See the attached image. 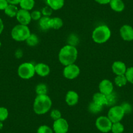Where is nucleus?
Segmentation results:
<instances>
[{
    "instance_id": "nucleus-1",
    "label": "nucleus",
    "mask_w": 133,
    "mask_h": 133,
    "mask_svg": "<svg viewBox=\"0 0 133 133\" xmlns=\"http://www.w3.org/2000/svg\"><path fill=\"white\" fill-rule=\"evenodd\" d=\"M59 61L64 66L75 63L78 58V50L76 46L66 44L61 48L58 55Z\"/></svg>"
},
{
    "instance_id": "nucleus-2",
    "label": "nucleus",
    "mask_w": 133,
    "mask_h": 133,
    "mask_svg": "<svg viewBox=\"0 0 133 133\" xmlns=\"http://www.w3.org/2000/svg\"><path fill=\"white\" fill-rule=\"evenodd\" d=\"M52 105V100L48 95H37L33 103V110L37 115L45 114L49 112Z\"/></svg>"
},
{
    "instance_id": "nucleus-3",
    "label": "nucleus",
    "mask_w": 133,
    "mask_h": 133,
    "mask_svg": "<svg viewBox=\"0 0 133 133\" xmlns=\"http://www.w3.org/2000/svg\"><path fill=\"white\" fill-rule=\"evenodd\" d=\"M110 29L107 25H100L94 29L92 33V39L97 44H103L110 39Z\"/></svg>"
},
{
    "instance_id": "nucleus-4",
    "label": "nucleus",
    "mask_w": 133,
    "mask_h": 133,
    "mask_svg": "<svg viewBox=\"0 0 133 133\" xmlns=\"http://www.w3.org/2000/svg\"><path fill=\"white\" fill-rule=\"evenodd\" d=\"M30 35L31 31L29 27L20 24L15 25L11 31V37L18 42L25 41Z\"/></svg>"
},
{
    "instance_id": "nucleus-5",
    "label": "nucleus",
    "mask_w": 133,
    "mask_h": 133,
    "mask_svg": "<svg viewBox=\"0 0 133 133\" xmlns=\"http://www.w3.org/2000/svg\"><path fill=\"white\" fill-rule=\"evenodd\" d=\"M35 74V65L31 63L26 62L22 63L18 68V75L19 77L24 80L31 78Z\"/></svg>"
},
{
    "instance_id": "nucleus-6",
    "label": "nucleus",
    "mask_w": 133,
    "mask_h": 133,
    "mask_svg": "<svg viewBox=\"0 0 133 133\" xmlns=\"http://www.w3.org/2000/svg\"><path fill=\"white\" fill-rule=\"evenodd\" d=\"M125 114V112L121 105H115L110 108L107 116L113 123L120 122L123 118Z\"/></svg>"
},
{
    "instance_id": "nucleus-7",
    "label": "nucleus",
    "mask_w": 133,
    "mask_h": 133,
    "mask_svg": "<svg viewBox=\"0 0 133 133\" xmlns=\"http://www.w3.org/2000/svg\"><path fill=\"white\" fill-rule=\"evenodd\" d=\"M95 126L99 131L103 133H107L111 131L112 122L108 116H100L96 119Z\"/></svg>"
},
{
    "instance_id": "nucleus-8",
    "label": "nucleus",
    "mask_w": 133,
    "mask_h": 133,
    "mask_svg": "<svg viewBox=\"0 0 133 133\" xmlns=\"http://www.w3.org/2000/svg\"><path fill=\"white\" fill-rule=\"evenodd\" d=\"M80 73V69L79 66L75 63L65 66L63 74L64 77L69 80H73L76 78Z\"/></svg>"
},
{
    "instance_id": "nucleus-9",
    "label": "nucleus",
    "mask_w": 133,
    "mask_h": 133,
    "mask_svg": "<svg viewBox=\"0 0 133 133\" xmlns=\"http://www.w3.org/2000/svg\"><path fill=\"white\" fill-rule=\"evenodd\" d=\"M69 128V125L67 121L65 119L61 117L59 119L54 121L52 129L55 133H67Z\"/></svg>"
},
{
    "instance_id": "nucleus-10",
    "label": "nucleus",
    "mask_w": 133,
    "mask_h": 133,
    "mask_svg": "<svg viewBox=\"0 0 133 133\" xmlns=\"http://www.w3.org/2000/svg\"><path fill=\"white\" fill-rule=\"evenodd\" d=\"M16 18L19 24H22V25H29L32 20L30 12L26 11V10L22 9L18 10V12L16 15Z\"/></svg>"
},
{
    "instance_id": "nucleus-11",
    "label": "nucleus",
    "mask_w": 133,
    "mask_h": 133,
    "mask_svg": "<svg viewBox=\"0 0 133 133\" xmlns=\"http://www.w3.org/2000/svg\"><path fill=\"white\" fill-rule=\"evenodd\" d=\"M119 33L121 38L125 41H133V28L130 25L125 24L121 26Z\"/></svg>"
},
{
    "instance_id": "nucleus-12",
    "label": "nucleus",
    "mask_w": 133,
    "mask_h": 133,
    "mask_svg": "<svg viewBox=\"0 0 133 133\" xmlns=\"http://www.w3.org/2000/svg\"><path fill=\"white\" fill-rule=\"evenodd\" d=\"M98 89H99V92L105 95H108L114 92L113 83L110 80L104 79L100 82L98 85Z\"/></svg>"
},
{
    "instance_id": "nucleus-13",
    "label": "nucleus",
    "mask_w": 133,
    "mask_h": 133,
    "mask_svg": "<svg viewBox=\"0 0 133 133\" xmlns=\"http://www.w3.org/2000/svg\"><path fill=\"white\" fill-rule=\"evenodd\" d=\"M126 65L121 61H116L113 63L112 65V72L117 76V75H125L127 71Z\"/></svg>"
},
{
    "instance_id": "nucleus-14",
    "label": "nucleus",
    "mask_w": 133,
    "mask_h": 133,
    "mask_svg": "<svg viewBox=\"0 0 133 133\" xmlns=\"http://www.w3.org/2000/svg\"><path fill=\"white\" fill-rule=\"evenodd\" d=\"M79 95L75 91H69L65 96V102L69 106H75L78 103Z\"/></svg>"
},
{
    "instance_id": "nucleus-15",
    "label": "nucleus",
    "mask_w": 133,
    "mask_h": 133,
    "mask_svg": "<svg viewBox=\"0 0 133 133\" xmlns=\"http://www.w3.org/2000/svg\"><path fill=\"white\" fill-rule=\"evenodd\" d=\"M35 73L37 74L39 76L44 77L48 76L50 72V69L48 65L43 63H39L35 65Z\"/></svg>"
},
{
    "instance_id": "nucleus-16",
    "label": "nucleus",
    "mask_w": 133,
    "mask_h": 133,
    "mask_svg": "<svg viewBox=\"0 0 133 133\" xmlns=\"http://www.w3.org/2000/svg\"><path fill=\"white\" fill-rule=\"evenodd\" d=\"M109 4L110 8L115 12H121L125 9V5L123 0H111Z\"/></svg>"
},
{
    "instance_id": "nucleus-17",
    "label": "nucleus",
    "mask_w": 133,
    "mask_h": 133,
    "mask_svg": "<svg viewBox=\"0 0 133 133\" xmlns=\"http://www.w3.org/2000/svg\"><path fill=\"white\" fill-rule=\"evenodd\" d=\"M93 102L102 107L107 105V97L101 92L95 93L93 96Z\"/></svg>"
},
{
    "instance_id": "nucleus-18",
    "label": "nucleus",
    "mask_w": 133,
    "mask_h": 133,
    "mask_svg": "<svg viewBox=\"0 0 133 133\" xmlns=\"http://www.w3.org/2000/svg\"><path fill=\"white\" fill-rule=\"evenodd\" d=\"M47 5L53 11H57L62 8L65 4V0H46Z\"/></svg>"
},
{
    "instance_id": "nucleus-19",
    "label": "nucleus",
    "mask_w": 133,
    "mask_h": 133,
    "mask_svg": "<svg viewBox=\"0 0 133 133\" xmlns=\"http://www.w3.org/2000/svg\"><path fill=\"white\" fill-rule=\"evenodd\" d=\"M39 27L43 31H47L51 28V18L47 16H42L41 18L39 20Z\"/></svg>"
},
{
    "instance_id": "nucleus-20",
    "label": "nucleus",
    "mask_w": 133,
    "mask_h": 133,
    "mask_svg": "<svg viewBox=\"0 0 133 133\" xmlns=\"http://www.w3.org/2000/svg\"><path fill=\"white\" fill-rule=\"evenodd\" d=\"M18 8L15 5L9 4L7 8L4 10V12L7 16L11 18L16 17L18 12Z\"/></svg>"
},
{
    "instance_id": "nucleus-21",
    "label": "nucleus",
    "mask_w": 133,
    "mask_h": 133,
    "mask_svg": "<svg viewBox=\"0 0 133 133\" xmlns=\"http://www.w3.org/2000/svg\"><path fill=\"white\" fill-rule=\"evenodd\" d=\"M19 5L22 9L30 11L35 6V0H21Z\"/></svg>"
},
{
    "instance_id": "nucleus-22",
    "label": "nucleus",
    "mask_w": 133,
    "mask_h": 133,
    "mask_svg": "<svg viewBox=\"0 0 133 133\" xmlns=\"http://www.w3.org/2000/svg\"><path fill=\"white\" fill-rule=\"evenodd\" d=\"M63 25L62 19L59 17L51 18V28L52 29H59Z\"/></svg>"
},
{
    "instance_id": "nucleus-23",
    "label": "nucleus",
    "mask_w": 133,
    "mask_h": 133,
    "mask_svg": "<svg viewBox=\"0 0 133 133\" xmlns=\"http://www.w3.org/2000/svg\"><path fill=\"white\" fill-rule=\"evenodd\" d=\"M25 42H26L27 44L29 46H35L39 44V39L37 35H35V34H31V35L28 37Z\"/></svg>"
},
{
    "instance_id": "nucleus-24",
    "label": "nucleus",
    "mask_w": 133,
    "mask_h": 133,
    "mask_svg": "<svg viewBox=\"0 0 133 133\" xmlns=\"http://www.w3.org/2000/svg\"><path fill=\"white\" fill-rule=\"evenodd\" d=\"M128 82L127 79L125 75H117L116 76L114 79V83L118 87H123L127 84Z\"/></svg>"
},
{
    "instance_id": "nucleus-25",
    "label": "nucleus",
    "mask_w": 133,
    "mask_h": 133,
    "mask_svg": "<svg viewBox=\"0 0 133 133\" xmlns=\"http://www.w3.org/2000/svg\"><path fill=\"white\" fill-rule=\"evenodd\" d=\"M103 107L98 105V104H96L93 101L90 103V104H89V107H88V110H89V112L92 114H94L100 113L103 110Z\"/></svg>"
},
{
    "instance_id": "nucleus-26",
    "label": "nucleus",
    "mask_w": 133,
    "mask_h": 133,
    "mask_svg": "<svg viewBox=\"0 0 133 133\" xmlns=\"http://www.w3.org/2000/svg\"><path fill=\"white\" fill-rule=\"evenodd\" d=\"M124 129H125V128H124L123 125L121 122L113 123L111 131L112 133H123L124 131Z\"/></svg>"
},
{
    "instance_id": "nucleus-27",
    "label": "nucleus",
    "mask_w": 133,
    "mask_h": 133,
    "mask_svg": "<svg viewBox=\"0 0 133 133\" xmlns=\"http://www.w3.org/2000/svg\"><path fill=\"white\" fill-rule=\"evenodd\" d=\"M35 92L37 95H47L48 93V87L44 84H39L35 88Z\"/></svg>"
},
{
    "instance_id": "nucleus-28",
    "label": "nucleus",
    "mask_w": 133,
    "mask_h": 133,
    "mask_svg": "<svg viewBox=\"0 0 133 133\" xmlns=\"http://www.w3.org/2000/svg\"><path fill=\"white\" fill-rule=\"evenodd\" d=\"M107 97V106L113 107L117 101V96L114 92H112L110 94L106 95Z\"/></svg>"
},
{
    "instance_id": "nucleus-29",
    "label": "nucleus",
    "mask_w": 133,
    "mask_h": 133,
    "mask_svg": "<svg viewBox=\"0 0 133 133\" xmlns=\"http://www.w3.org/2000/svg\"><path fill=\"white\" fill-rule=\"evenodd\" d=\"M9 111L5 107H0V121H4L8 118Z\"/></svg>"
},
{
    "instance_id": "nucleus-30",
    "label": "nucleus",
    "mask_w": 133,
    "mask_h": 133,
    "mask_svg": "<svg viewBox=\"0 0 133 133\" xmlns=\"http://www.w3.org/2000/svg\"><path fill=\"white\" fill-rule=\"evenodd\" d=\"M37 133H54V130L48 125H43L38 128Z\"/></svg>"
},
{
    "instance_id": "nucleus-31",
    "label": "nucleus",
    "mask_w": 133,
    "mask_h": 133,
    "mask_svg": "<svg viewBox=\"0 0 133 133\" xmlns=\"http://www.w3.org/2000/svg\"><path fill=\"white\" fill-rule=\"evenodd\" d=\"M125 75L127 79L128 82L133 84V66H130L127 69Z\"/></svg>"
},
{
    "instance_id": "nucleus-32",
    "label": "nucleus",
    "mask_w": 133,
    "mask_h": 133,
    "mask_svg": "<svg viewBox=\"0 0 133 133\" xmlns=\"http://www.w3.org/2000/svg\"><path fill=\"white\" fill-rule=\"evenodd\" d=\"M43 15L41 11H33L31 12V20H35V21H37L39 20L42 18Z\"/></svg>"
},
{
    "instance_id": "nucleus-33",
    "label": "nucleus",
    "mask_w": 133,
    "mask_h": 133,
    "mask_svg": "<svg viewBox=\"0 0 133 133\" xmlns=\"http://www.w3.org/2000/svg\"><path fill=\"white\" fill-rule=\"evenodd\" d=\"M52 12H53V10L48 5L43 7L41 11V13L43 16H47V17H50V16L52 14Z\"/></svg>"
},
{
    "instance_id": "nucleus-34",
    "label": "nucleus",
    "mask_w": 133,
    "mask_h": 133,
    "mask_svg": "<svg viewBox=\"0 0 133 133\" xmlns=\"http://www.w3.org/2000/svg\"><path fill=\"white\" fill-rule=\"evenodd\" d=\"M50 117H52V119H54V121L59 119H60L61 117V112L57 109L52 110L50 112Z\"/></svg>"
},
{
    "instance_id": "nucleus-35",
    "label": "nucleus",
    "mask_w": 133,
    "mask_h": 133,
    "mask_svg": "<svg viewBox=\"0 0 133 133\" xmlns=\"http://www.w3.org/2000/svg\"><path fill=\"white\" fill-rule=\"evenodd\" d=\"M121 107L123 109L125 114H129L132 111V107L129 103H123L121 104Z\"/></svg>"
},
{
    "instance_id": "nucleus-36",
    "label": "nucleus",
    "mask_w": 133,
    "mask_h": 133,
    "mask_svg": "<svg viewBox=\"0 0 133 133\" xmlns=\"http://www.w3.org/2000/svg\"><path fill=\"white\" fill-rule=\"evenodd\" d=\"M9 4L7 0H0V11H4Z\"/></svg>"
},
{
    "instance_id": "nucleus-37",
    "label": "nucleus",
    "mask_w": 133,
    "mask_h": 133,
    "mask_svg": "<svg viewBox=\"0 0 133 133\" xmlns=\"http://www.w3.org/2000/svg\"><path fill=\"white\" fill-rule=\"evenodd\" d=\"M111 0H95V2L101 5H107L109 4Z\"/></svg>"
},
{
    "instance_id": "nucleus-38",
    "label": "nucleus",
    "mask_w": 133,
    "mask_h": 133,
    "mask_svg": "<svg viewBox=\"0 0 133 133\" xmlns=\"http://www.w3.org/2000/svg\"><path fill=\"white\" fill-rule=\"evenodd\" d=\"M15 56L17 58H21L23 56V52L22 50L18 49V50H16V52H15Z\"/></svg>"
},
{
    "instance_id": "nucleus-39",
    "label": "nucleus",
    "mask_w": 133,
    "mask_h": 133,
    "mask_svg": "<svg viewBox=\"0 0 133 133\" xmlns=\"http://www.w3.org/2000/svg\"><path fill=\"white\" fill-rule=\"evenodd\" d=\"M8 3L9 4L12 5H19L20 2H21V0H7Z\"/></svg>"
},
{
    "instance_id": "nucleus-40",
    "label": "nucleus",
    "mask_w": 133,
    "mask_h": 133,
    "mask_svg": "<svg viewBox=\"0 0 133 133\" xmlns=\"http://www.w3.org/2000/svg\"><path fill=\"white\" fill-rule=\"evenodd\" d=\"M3 29H4V24H3V20L0 18V35L2 33Z\"/></svg>"
},
{
    "instance_id": "nucleus-41",
    "label": "nucleus",
    "mask_w": 133,
    "mask_h": 133,
    "mask_svg": "<svg viewBox=\"0 0 133 133\" xmlns=\"http://www.w3.org/2000/svg\"><path fill=\"white\" fill-rule=\"evenodd\" d=\"M3 127V124L2 121H0V130H2Z\"/></svg>"
},
{
    "instance_id": "nucleus-42",
    "label": "nucleus",
    "mask_w": 133,
    "mask_h": 133,
    "mask_svg": "<svg viewBox=\"0 0 133 133\" xmlns=\"http://www.w3.org/2000/svg\"><path fill=\"white\" fill-rule=\"evenodd\" d=\"M1 46H2V42L0 41V48H1Z\"/></svg>"
},
{
    "instance_id": "nucleus-43",
    "label": "nucleus",
    "mask_w": 133,
    "mask_h": 133,
    "mask_svg": "<svg viewBox=\"0 0 133 133\" xmlns=\"http://www.w3.org/2000/svg\"><path fill=\"white\" fill-rule=\"evenodd\" d=\"M44 1H45V2H46V0H44Z\"/></svg>"
}]
</instances>
